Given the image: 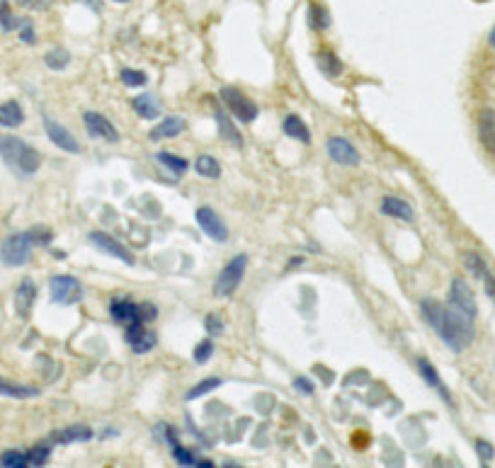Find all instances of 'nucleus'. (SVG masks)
Segmentation results:
<instances>
[{
  "mask_svg": "<svg viewBox=\"0 0 495 468\" xmlns=\"http://www.w3.org/2000/svg\"><path fill=\"white\" fill-rule=\"evenodd\" d=\"M425 320L432 325L437 337L452 352H464L466 347L474 342V318L461 313L459 309H454L449 304H439L434 299H425L420 304Z\"/></svg>",
  "mask_w": 495,
  "mask_h": 468,
  "instance_id": "f257e3e1",
  "label": "nucleus"
},
{
  "mask_svg": "<svg viewBox=\"0 0 495 468\" xmlns=\"http://www.w3.org/2000/svg\"><path fill=\"white\" fill-rule=\"evenodd\" d=\"M0 158L6 160L8 168H12L17 175L30 177L41 168V153L25 144L17 136H3L0 139Z\"/></svg>",
  "mask_w": 495,
  "mask_h": 468,
  "instance_id": "f03ea898",
  "label": "nucleus"
},
{
  "mask_svg": "<svg viewBox=\"0 0 495 468\" xmlns=\"http://www.w3.org/2000/svg\"><path fill=\"white\" fill-rule=\"evenodd\" d=\"M34 245L36 243L32 238V231L12 233L0 245V263L6 265V267H22V265L30 263Z\"/></svg>",
  "mask_w": 495,
  "mask_h": 468,
  "instance_id": "7ed1b4c3",
  "label": "nucleus"
},
{
  "mask_svg": "<svg viewBox=\"0 0 495 468\" xmlns=\"http://www.w3.org/2000/svg\"><path fill=\"white\" fill-rule=\"evenodd\" d=\"M245 269H248L245 252H241V255H236L233 260H228V265L219 272L217 282H214V296H217V299H228V296L241 287L243 277H245Z\"/></svg>",
  "mask_w": 495,
  "mask_h": 468,
  "instance_id": "20e7f679",
  "label": "nucleus"
},
{
  "mask_svg": "<svg viewBox=\"0 0 495 468\" xmlns=\"http://www.w3.org/2000/svg\"><path fill=\"white\" fill-rule=\"evenodd\" d=\"M49 293H52V301L58 306H73L78 301H82V284L76 277H68V274H56L49 282Z\"/></svg>",
  "mask_w": 495,
  "mask_h": 468,
  "instance_id": "39448f33",
  "label": "nucleus"
},
{
  "mask_svg": "<svg viewBox=\"0 0 495 468\" xmlns=\"http://www.w3.org/2000/svg\"><path fill=\"white\" fill-rule=\"evenodd\" d=\"M221 100H223V104L228 107V112L233 114L236 119H241V122H245V124H253L255 119H258V104L253 102V100H248L245 95L241 93V90H236V88H221Z\"/></svg>",
  "mask_w": 495,
  "mask_h": 468,
  "instance_id": "423d86ee",
  "label": "nucleus"
},
{
  "mask_svg": "<svg viewBox=\"0 0 495 468\" xmlns=\"http://www.w3.org/2000/svg\"><path fill=\"white\" fill-rule=\"evenodd\" d=\"M449 306H454V309H459L461 313H466L469 318L476 320V313H478V306H476V299H474V291H471V287L464 282L461 277H454L452 284H449V299H447Z\"/></svg>",
  "mask_w": 495,
  "mask_h": 468,
  "instance_id": "0eeeda50",
  "label": "nucleus"
},
{
  "mask_svg": "<svg viewBox=\"0 0 495 468\" xmlns=\"http://www.w3.org/2000/svg\"><path fill=\"white\" fill-rule=\"evenodd\" d=\"M124 339H126V345H129L136 355H146V352H151L155 345H158V335H155L146 323L126 325Z\"/></svg>",
  "mask_w": 495,
  "mask_h": 468,
  "instance_id": "6e6552de",
  "label": "nucleus"
},
{
  "mask_svg": "<svg viewBox=\"0 0 495 468\" xmlns=\"http://www.w3.org/2000/svg\"><path fill=\"white\" fill-rule=\"evenodd\" d=\"M195 219H197V223H199L201 231L212 238V241H217V243L228 241L226 223H223V219L219 216L214 209H209V206H199V209H197V214H195Z\"/></svg>",
  "mask_w": 495,
  "mask_h": 468,
  "instance_id": "1a4fd4ad",
  "label": "nucleus"
},
{
  "mask_svg": "<svg viewBox=\"0 0 495 468\" xmlns=\"http://www.w3.org/2000/svg\"><path fill=\"white\" fill-rule=\"evenodd\" d=\"M328 155L333 163L338 165H347V168H355L362 163V155L345 136H330L328 139Z\"/></svg>",
  "mask_w": 495,
  "mask_h": 468,
  "instance_id": "9d476101",
  "label": "nucleus"
},
{
  "mask_svg": "<svg viewBox=\"0 0 495 468\" xmlns=\"http://www.w3.org/2000/svg\"><path fill=\"white\" fill-rule=\"evenodd\" d=\"M88 241L93 243L95 247H100V250L104 252V255H112V258H117L119 263L124 265H134V255H131L126 247L122 245V243L117 241V238H112L109 233L104 231H93L88 236Z\"/></svg>",
  "mask_w": 495,
  "mask_h": 468,
  "instance_id": "9b49d317",
  "label": "nucleus"
},
{
  "mask_svg": "<svg viewBox=\"0 0 495 468\" xmlns=\"http://www.w3.org/2000/svg\"><path fill=\"white\" fill-rule=\"evenodd\" d=\"M82 124H85V131L95 139H104V141H119V131L112 122H109L104 114L100 112H85L82 114Z\"/></svg>",
  "mask_w": 495,
  "mask_h": 468,
  "instance_id": "f8f14e48",
  "label": "nucleus"
},
{
  "mask_svg": "<svg viewBox=\"0 0 495 468\" xmlns=\"http://www.w3.org/2000/svg\"><path fill=\"white\" fill-rule=\"evenodd\" d=\"M44 129H47V136L56 148L66 151V153H80V144L76 141V136L63 126V124L54 122L52 117H44Z\"/></svg>",
  "mask_w": 495,
  "mask_h": 468,
  "instance_id": "ddd939ff",
  "label": "nucleus"
},
{
  "mask_svg": "<svg viewBox=\"0 0 495 468\" xmlns=\"http://www.w3.org/2000/svg\"><path fill=\"white\" fill-rule=\"evenodd\" d=\"M109 315H112L117 323L122 325H134V323H146L144 318V311H141L139 304L129 299H114L109 304Z\"/></svg>",
  "mask_w": 495,
  "mask_h": 468,
  "instance_id": "4468645a",
  "label": "nucleus"
},
{
  "mask_svg": "<svg viewBox=\"0 0 495 468\" xmlns=\"http://www.w3.org/2000/svg\"><path fill=\"white\" fill-rule=\"evenodd\" d=\"M36 301V284L32 279H22L20 287L15 291V311L20 318H30L32 309Z\"/></svg>",
  "mask_w": 495,
  "mask_h": 468,
  "instance_id": "2eb2a0df",
  "label": "nucleus"
},
{
  "mask_svg": "<svg viewBox=\"0 0 495 468\" xmlns=\"http://www.w3.org/2000/svg\"><path fill=\"white\" fill-rule=\"evenodd\" d=\"M182 131H185V119L177 117V114H173V117H165L158 126H153V129L148 131V139L151 141L175 139V136H180Z\"/></svg>",
  "mask_w": 495,
  "mask_h": 468,
  "instance_id": "dca6fc26",
  "label": "nucleus"
},
{
  "mask_svg": "<svg viewBox=\"0 0 495 468\" xmlns=\"http://www.w3.org/2000/svg\"><path fill=\"white\" fill-rule=\"evenodd\" d=\"M382 214H386L391 219H401V221H412L415 219V209L408 201L398 199L393 194H386L382 199Z\"/></svg>",
  "mask_w": 495,
  "mask_h": 468,
  "instance_id": "f3484780",
  "label": "nucleus"
},
{
  "mask_svg": "<svg viewBox=\"0 0 495 468\" xmlns=\"http://www.w3.org/2000/svg\"><path fill=\"white\" fill-rule=\"evenodd\" d=\"M478 139L485 151L495 153V109H483L478 114Z\"/></svg>",
  "mask_w": 495,
  "mask_h": 468,
  "instance_id": "a211bd4d",
  "label": "nucleus"
},
{
  "mask_svg": "<svg viewBox=\"0 0 495 468\" xmlns=\"http://www.w3.org/2000/svg\"><path fill=\"white\" fill-rule=\"evenodd\" d=\"M418 369H420V376L425 379V383H428V386H432L434 391H437L439 396L444 398V403H447V405H454V401H452V396H449L447 386H444L442 379L437 376V369H434V366L430 364L428 359H418Z\"/></svg>",
  "mask_w": 495,
  "mask_h": 468,
  "instance_id": "6ab92c4d",
  "label": "nucleus"
},
{
  "mask_svg": "<svg viewBox=\"0 0 495 468\" xmlns=\"http://www.w3.org/2000/svg\"><path fill=\"white\" fill-rule=\"evenodd\" d=\"M93 439V430L85 427V425H71V427H63L58 432L52 434L54 444H71V442H90Z\"/></svg>",
  "mask_w": 495,
  "mask_h": 468,
  "instance_id": "aec40b11",
  "label": "nucleus"
},
{
  "mask_svg": "<svg viewBox=\"0 0 495 468\" xmlns=\"http://www.w3.org/2000/svg\"><path fill=\"white\" fill-rule=\"evenodd\" d=\"M22 122H25V112H22L20 102L10 100V102L0 104V126H6V129H17Z\"/></svg>",
  "mask_w": 495,
  "mask_h": 468,
  "instance_id": "412c9836",
  "label": "nucleus"
},
{
  "mask_svg": "<svg viewBox=\"0 0 495 468\" xmlns=\"http://www.w3.org/2000/svg\"><path fill=\"white\" fill-rule=\"evenodd\" d=\"M282 129H284V134L292 136V139L301 141V144H311L309 126H306V124L301 122V117H296V114H287V117H284Z\"/></svg>",
  "mask_w": 495,
  "mask_h": 468,
  "instance_id": "4be33fe9",
  "label": "nucleus"
},
{
  "mask_svg": "<svg viewBox=\"0 0 495 468\" xmlns=\"http://www.w3.org/2000/svg\"><path fill=\"white\" fill-rule=\"evenodd\" d=\"M39 393L41 391L36 386H25V383H12V381L0 379V396L17 398V401H27V398H36Z\"/></svg>",
  "mask_w": 495,
  "mask_h": 468,
  "instance_id": "5701e85b",
  "label": "nucleus"
},
{
  "mask_svg": "<svg viewBox=\"0 0 495 468\" xmlns=\"http://www.w3.org/2000/svg\"><path fill=\"white\" fill-rule=\"evenodd\" d=\"M131 107L136 109L141 119H155L160 114V100L155 95H139L131 100Z\"/></svg>",
  "mask_w": 495,
  "mask_h": 468,
  "instance_id": "b1692460",
  "label": "nucleus"
},
{
  "mask_svg": "<svg viewBox=\"0 0 495 468\" xmlns=\"http://www.w3.org/2000/svg\"><path fill=\"white\" fill-rule=\"evenodd\" d=\"M195 170L197 175L206 177V180H219V177H221V165H219V160L214 158V155L201 153L195 163Z\"/></svg>",
  "mask_w": 495,
  "mask_h": 468,
  "instance_id": "393cba45",
  "label": "nucleus"
},
{
  "mask_svg": "<svg viewBox=\"0 0 495 468\" xmlns=\"http://www.w3.org/2000/svg\"><path fill=\"white\" fill-rule=\"evenodd\" d=\"M155 160H158L160 165H165V168L170 170V172H175V175H182V172L190 168V163H187L185 158H180V155H175V153H168V151H160V153H155Z\"/></svg>",
  "mask_w": 495,
  "mask_h": 468,
  "instance_id": "a878e982",
  "label": "nucleus"
},
{
  "mask_svg": "<svg viewBox=\"0 0 495 468\" xmlns=\"http://www.w3.org/2000/svg\"><path fill=\"white\" fill-rule=\"evenodd\" d=\"M219 386H221V379H219V376L204 379V381H199L195 388H190V391L185 393V401H195V398H201V396H206V393H212L214 388H219Z\"/></svg>",
  "mask_w": 495,
  "mask_h": 468,
  "instance_id": "bb28decb",
  "label": "nucleus"
},
{
  "mask_svg": "<svg viewBox=\"0 0 495 468\" xmlns=\"http://www.w3.org/2000/svg\"><path fill=\"white\" fill-rule=\"evenodd\" d=\"M44 63H47L52 71H63V68H68V63H71V54H68L66 49H52V52L44 56Z\"/></svg>",
  "mask_w": 495,
  "mask_h": 468,
  "instance_id": "cd10ccee",
  "label": "nucleus"
},
{
  "mask_svg": "<svg viewBox=\"0 0 495 468\" xmlns=\"http://www.w3.org/2000/svg\"><path fill=\"white\" fill-rule=\"evenodd\" d=\"M0 466H6V468H27V466H30V458H27V452H15V449H10V452L0 454Z\"/></svg>",
  "mask_w": 495,
  "mask_h": 468,
  "instance_id": "c85d7f7f",
  "label": "nucleus"
},
{
  "mask_svg": "<svg viewBox=\"0 0 495 468\" xmlns=\"http://www.w3.org/2000/svg\"><path fill=\"white\" fill-rule=\"evenodd\" d=\"M464 265H466V269L474 272V277H478V279H483V274L488 272V265H485V260L481 258L478 252H466Z\"/></svg>",
  "mask_w": 495,
  "mask_h": 468,
  "instance_id": "c756f323",
  "label": "nucleus"
},
{
  "mask_svg": "<svg viewBox=\"0 0 495 468\" xmlns=\"http://www.w3.org/2000/svg\"><path fill=\"white\" fill-rule=\"evenodd\" d=\"M217 122H219V129H221L223 139H226V141H233V144H236V146H241V144H243L241 134H238V131L233 129V124L228 122L226 114H223L221 109H217Z\"/></svg>",
  "mask_w": 495,
  "mask_h": 468,
  "instance_id": "7c9ffc66",
  "label": "nucleus"
},
{
  "mask_svg": "<svg viewBox=\"0 0 495 468\" xmlns=\"http://www.w3.org/2000/svg\"><path fill=\"white\" fill-rule=\"evenodd\" d=\"M52 456V447L49 444H36L34 449L27 452V458H30V466H44Z\"/></svg>",
  "mask_w": 495,
  "mask_h": 468,
  "instance_id": "2f4dec72",
  "label": "nucleus"
},
{
  "mask_svg": "<svg viewBox=\"0 0 495 468\" xmlns=\"http://www.w3.org/2000/svg\"><path fill=\"white\" fill-rule=\"evenodd\" d=\"M146 73L144 71H131V68H124L122 71V82L124 85H129V88H141V85H146Z\"/></svg>",
  "mask_w": 495,
  "mask_h": 468,
  "instance_id": "473e14b6",
  "label": "nucleus"
},
{
  "mask_svg": "<svg viewBox=\"0 0 495 468\" xmlns=\"http://www.w3.org/2000/svg\"><path fill=\"white\" fill-rule=\"evenodd\" d=\"M328 25H330L328 12H325L323 8H318V5L311 8V27H314V30H325Z\"/></svg>",
  "mask_w": 495,
  "mask_h": 468,
  "instance_id": "72a5a7b5",
  "label": "nucleus"
},
{
  "mask_svg": "<svg viewBox=\"0 0 495 468\" xmlns=\"http://www.w3.org/2000/svg\"><path fill=\"white\" fill-rule=\"evenodd\" d=\"M214 355V342L212 339H204V342H199L195 350V361L197 364H204V361H209V357Z\"/></svg>",
  "mask_w": 495,
  "mask_h": 468,
  "instance_id": "f704fd0d",
  "label": "nucleus"
},
{
  "mask_svg": "<svg viewBox=\"0 0 495 468\" xmlns=\"http://www.w3.org/2000/svg\"><path fill=\"white\" fill-rule=\"evenodd\" d=\"M17 25H20V22H17L15 17L10 15L8 5H6V3H3V5H0V27H3V30H6V32H10V30H15Z\"/></svg>",
  "mask_w": 495,
  "mask_h": 468,
  "instance_id": "c9c22d12",
  "label": "nucleus"
},
{
  "mask_svg": "<svg viewBox=\"0 0 495 468\" xmlns=\"http://www.w3.org/2000/svg\"><path fill=\"white\" fill-rule=\"evenodd\" d=\"M318 61H320V68H323V71H330L333 76L340 73V63H338V58L333 56V54H320Z\"/></svg>",
  "mask_w": 495,
  "mask_h": 468,
  "instance_id": "e433bc0d",
  "label": "nucleus"
},
{
  "mask_svg": "<svg viewBox=\"0 0 495 468\" xmlns=\"http://www.w3.org/2000/svg\"><path fill=\"white\" fill-rule=\"evenodd\" d=\"M204 325H206V330H209V335H212V337H217V335L223 333V320L219 318V315H206Z\"/></svg>",
  "mask_w": 495,
  "mask_h": 468,
  "instance_id": "4c0bfd02",
  "label": "nucleus"
},
{
  "mask_svg": "<svg viewBox=\"0 0 495 468\" xmlns=\"http://www.w3.org/2000/svg\"><path fill=\"white\" fill-rule=\"evenodd\" d=\"M294 388L301 393V396H314V391H316L314 381L304 379V376H299V379H294Z\"/></svg>",
  "mask_w": 495,
  "mask_h": 468,
  "instance_id": "58836bf2",
  "label": "nucleus"
},
{
  "mask_svg": "<svg viewBox=\"0 0 495 468\" xmlns=\"http://www.w3.org/2000/svg\"><path fill=\"white\" fill-rule=\"evenodd\" d=\"M476 452H478V456H481V461H483V463H488L490 458L495 456L493 447H490L488 442H483V439H478V442H476Z\"/></svg>",
  "mask_w": 495,
  "mask_h": 468,
  "instance_id": "ea45409f",
  "label": "nucleus"
},
{
  "mask_svg": "<svg viewBox=\"0 0 495 468\" xmlns=\"http://www.w3.org/2000/svg\"><path fill=\"white\" fill-rule=\"evenodd\" d=\"M483 287H485V293L490 296V301L495 304V277L490 274V269L483 274Z\"/></svg>",
  "mask_w": 495,
  "mask_h": 468,
  "instance_id": "a19ab883",
  "label": "nucleus"
},
{
  "mask_svg": "<svg viewBox=\"0 0 495 468\" xmlns=\"http://www.w3.org/2000/svg\"><path fill=\"white\" fill-rule=\"evenodd\" d=\"M22 41H25V44H34V41H36L34 30H32L30 22H25V30H22Z\"/></svg>",
  "mask_w": 495,
  "mask_h": 468,
  "instance_id": "79ce46f5",
  "label": "nucleus"
},
{
  "mask_svg": "<svg viewBox=\"0 0 495 468\" xmlns=\"http://www.w3.org/2000/svg\"><path fill=\"white\" fill-rule=\"evenodd\" d=\"M25 8H41V0H20Z\"/></svg>",
  "mask_w": 495,
  "mask_h": 468,
  "instance_id": "37998d69",
  "label": "nucleus"
},
{
  "mask_svg": "<svg viewBox=\"0 0 495 468\" xmlns=\"http://www.w3.org/2000/svg\"><path fill=\"white\" fill-rule=\"evenodd\" d=\"M488 41H490V47L495 49V27H493V30H490V36H488Z\"/></svg>",
  "mask_w": 495,
  "mask_h": 468,
  "instance_id": "c03bdc74",
  "label": "nucleus"
},
{
  "mask_svg": "<svg viewBox=\"0 0 495 468\" xmlns=\"http://www.w3.org/2000/svg\"><path fill=\"white\" fill-rule=\"evenodd\" d=\"M114 3H129V0H114Z\"/></svg>",
  "mask_w": 495,
  "mask_h": 468,
  "instance_id": "a18cd8bd",
  "label": "nucleus"
}]
</instances>
